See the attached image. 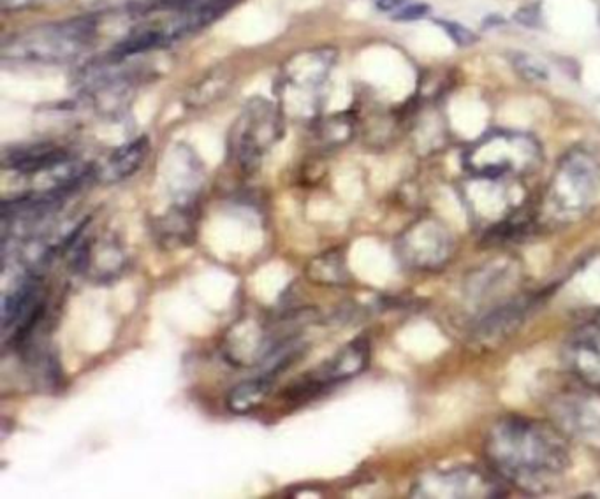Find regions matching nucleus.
<instances>
[{"instance_id":"nucleus-20","label":"nucleus","mask_w":600,"mask_h":499,"mask_svg":"<svg viewBox=\"0 0 600 499\" xmlns=\"http://www.w3.org/2000/svg\"><path fill=\"white\" fill-rule=\"evenodd\" d=\"M439 25L446 30L458 46H469V44L476 43V34H472L469 29H465L460 23L439 22Z\"/></svg>"},{"instance_id":"nucleus-9","label":"nucleus","mask_w":600,"mask_h":499,"mask_svg":"<svg viewBox=\"0 0 600 499\" xmlns=\"http://www.w3.org/2000/svg\"><path fill=\"white\" fill-rule=\"evenodd\" d=\"M564 361L581 384L600 392V313L569 336Z\"/></svg>"},{"instance_id":"nucleus-13","label":"nucleus","mask_w":600,"mask_h":499,"mask_svg":"<svg viewBox=\"0 0 600 499\" xmlns=\"http://www.w3.org/2000/svg\"><path fill=\"white\" fill-rule=\"evenodd\" d=\"M532 301H534L532 297H518L511 303L486 313L481 322L477 324V334L483 340H491V338H502L505 334L511 333L527 317Z\"/></svg>"},{"instance_id":"nucleus-21","label":"nucleus","mask_w":600,"mask_h":499,"mask_svg":"<svg viewBox=\"0 0 600 499\" xmlns=\"http://www.w3.org/2000/svg\"><path fill=\"white\" fill-rule=\"evenodd\" d=\"M428 6L425 4H407L405 8L400 9V11H396L395 18L396 20H419V18H423V16L428 15Z\"/></svg>"},{"instance_id":"nucleus-8","label":"nucleus","mask_w":600,"mask_h":499,"mask_svg":"<svg viewBox=\"0 0 600 499\" xmlns=\"http://www.w3.org/2000/svg\"><path fill=\"white\" fill-rule=\"evenodd\" d=\"M453 254V239L444 225L423 220L412 225L398 241V255L407 266L416 269H439Z\"/></svg>"},{"instance_id":"nucleus-16","label":"nucleus","mask_w":600,"mask_h":499,"mask_svg":"<svg viewBox=\"0 0 600 499\" xmlns=\"http://www.w3.org/2000/svg\"><path fill=\"white\" fill-rule=\"evenodd\" d=\"M307 275L310 280L326 287H344L349 283L351 275L345 264L344 250H328L324 254L317 255L315 259L308 262Z\"/></svg>"},{"instance_id":"nucleus-18","label":"nucleus","mask_w":600,"mask_h":499,"mask_svg":"<svg viewBox=\"0 0 600 499\" xmlns=\"http://www.w3.org/2000/svg\"><path fill=\"white\" fill-rule=\"evenodd\" d=\"M352 134H354V120L347 113L331 116L317 127V138L326 148L344 145L352 138Z\"/></svg>"},{"instance_id":"nucleus-4","label":"nucleus","mask_w":600,"mask_h":499,"mask_svg":"<svg viewBox=\"0 0 600 499\" xmlns=\"http://www.w3.org/2000/svg\"><path fill=\"white\" fill-rule=\"evenodd\" d=\"M284 111L263 97L247 102L227 139L229 157L243 171H256L266 152L284 136Z\"/></svg>"},{"instance_id":"nucleus-15","label":"nucleus","mask_w":600,"mask_h":499,"mask_svg":"<svg viewBox=\"0 0 600 499\" xmlns=\"http://www.w3.org/2000/svg\"><path fill=\"white\" fill-rule=\"evenodd\" d=\"M275 385V377L261 373L259 377L235 385L227 394V410L235 415L254 412L268 399Z\"/></svg>"},{"instance_id":"nucleus-11","label":"nucleus","mask_w":600,"mask_h":499,"mask_svg":"<svg viewBox=\"0 0 600 499\" xmlns=\"http://www.w3.org/2000/svg\"><path fill=\"white\" fill-rule=\"evenodd\" d=\"M71 155L64 148L52 143H37V145L16 146L4 152V167L25 174L36 176L41 173H53L55 169L71 162Z\"/></svg>"},{"instance_id":"nucleus-5","label":"nucleus","mask_w":600,"mask_h":499,"mask_svg":"<svg viewBox=\"0 0 600 499\" xmlns=\"http://www.w3.org/2000/svg\"><path fill=\"white\" fill-rule=\"evenodd\" d=\"M335 51H303L287 60L280 73V99L282 106L298 116H312L321 104L322 88L328 81ZM280 106V108H282Z\"/></svg>"},{"instance_id":"nucleus-19","label":"nucleus","mask_w":600,"mask_h":499,"mask_svg":"<svg viewBox=\"0 0 600 499\" xmlns=\"http://www.w3.org/2000/svg\"><path fill=\"white\" fill-rule=\"evenodd\" d=\"M513 66L525 80H548V67H546V64H542L539 58L532 57V55H527V53H518V55H514Z\"/></svg>"},{"instance_id":"nucleus-14","label":"nucleus","mask_w":600,"mask_h":499,"mask_svg":"<svg viewBox=\"0 0 600 499\" xmlns=\"http://www.w3.org/2000/svg\"><path fill=\"white\" fill-rule=\"evenodd\" d=\"M597 394L599 391H593V396L571 394L569 403H565L564 408L558 410V415L572 433L600 436V399H595Z\"/></svg>"},{"instance_id":"nucleus-6","label":"nucleus","mask_w":600,"mask_h":499,"mask_svg":"<svg viewBox=\"0 0 600 499\" xmlns=\"http://www.w3.org/2000/svg\"><path fill=\"white\" fill-rule=\"evenodd\" d=\"M599 181V167L592 155L581 150L569 153L558 166L549 187L548 204L553 215L572 220L585 213Z\"/></svg>"},{"instance_id":"nucleus-1","label":"nucleus","mask_w":600,"mask_h":499,"mask_svg":"<svg viewBox=\"0 0 600 499\" xmlns=\"http://www.w3.org/2000/svg\"><path fill=\"white\" fill-rule=\"evenodd\" d=\"M484 450L502 477L530 491L548 489L571 464L569 445L558 429L523 417L498 420Z\"/></svg>"},{"instance_id":"nucleus-10","label":"nucleus","mask_w":600,"mask_h":499,"mask_svg":"<svg viewBox=\"0 0 600 499\" xmlns=\"http://www.w3.org/2000/svg\"><path fill=\"white\" fill-rule=\"evenodd\" d=\"M368 362H370V341L366 338H356L349 341L333 359L324 362L321 368L310 373L303 380V384L307 385L310 391L319 394L326 387L342 384L358 377L368 368Z\"/></svg>"},{"instance_id":"nucleus-17","label":"nucleus","mask_w":600,"mask_h":499,"mask_svg":"<svg viewBox=\"0 0 600 499\" xmlns=\"http://www.w3.org/2000/svg\"><path fill=\"white\" fill-rule=\"evenodd\" d=\"M233 85V73L229 67H215L210 73H206L201 80L189 90L187 102L194 108L208 106L226 94L229 87Z\"/></svg>"},{"instance_id":"nucleus-22","label":"nucleus","mask_w":600,"mask_h":499,"mask_svg":"<svg viewBox=\"0 0 600 499\" xmlns=\"http://www.w3.org/2000/svg\"><path fill=\"white\" fill-rule=\"evenodd\" d=\"M407 4H410V0H379V8L382 11H400L405 8Z\"/></svg>"},{"instance_id":"nucleus-3","label":"nucleus","mask_w":600,"mask_h":499,"mask_svg":"<svg viewBox=\"0 0 600 499\" xmlns=\"http://www.w3.org/2000/svg\"><path fill=\"white\" fill-rule=\"evenodd\" d=\"M541 160V146L527 134L498 131L479 139L465 153V167L481 180L497 181L532 171Z\"/></svg>"},{"instance_id":"nucleus-12","label":"nucleus","mask_w":600,"mask_h":499,"mask_svg":"<svg viewBox=\"0 0 600 499\" xmlns=\"http://www.w3.org/2000/svg\"><path fill=\"white\" fill-rule=\"evenodd\" d=\"M148 150H150V141L147 138L134 139L131 143L120 146L104 162L103 169L97 173V176L106 183H117L125 178H131L132 174L143 166Z\"/></svg>"},{"instance_id":"nucleus-7","label":"nucleus","mask_w":600,"mask_h":499,"mask_svg":"<svg viewBox=\"0 0 600 499\" xmlns=\"http://www.w3.org/2000/svg\"><path fill=\"white\" fill-rule=\"evenodd\" d=\"M500 494L504 491L497 480L474 468L430 473L414 487V498H498Z\"/></svg>"},{"instance_id":"nucleus-2","label":"nucleus","mask_w":600,"mask_h":499,"mask_svg":"<svg viewBox=\"0 0 600 499\" xmlns=\"http://www.w3.org/2000/svg\"><path fill=\"white\" fill-rule=\"evenodd\" d=\"M101 32V16H81L23 30L2 44V58L16 64L60 66L94 48Z\"/></svg>"}]
</instances>
